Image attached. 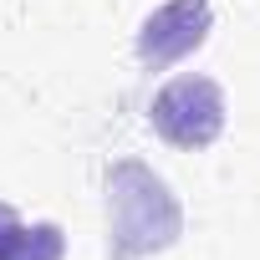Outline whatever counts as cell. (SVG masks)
Returning a JSON list of instances; mask_svg holds the SVG:
<instances>
[{"instance_id":"cell-3","label":"cell","mask_w":260,"mask_h":260,"mask_svg":"<svg viewBox=\"0 0 260 260\" xmlns=\"http://www.w3.org/2000/svg\"><path fill=\"white\" fill-rule=\"evenodd\" d=\"M204 36H209V6H204V0H169L164 11H153L143 21L138 56L148 67H169V61L189 56Z\"/></svg>"},{"instance_id":"cell-2","label":"cell","mask_w":260,"mask_h":260,"mask_svg":"<svg viewBox=\"0 0 260 260\" xmlns=\"http://www.w3.org/2000/svg\"><path fill=\"white\" fill-rule=\"evenodd\" d=\"M153 127L174 148H209L224 127V97L209 77H179L153 97Z\"/></svg>"},{"instance_id":"cell-1","label":"cell","mask_w":260,"mask_h":260,"mask_svg":"<svg viewBox=\"0 0 260 260\" xmlns=\"http://www.w3.org/2000/svg\"><path fill=\"white\" fill-rule=\"evenodd\" d=\"M179 235V204L143 164H117L107 179V245L117 260L164 250Z\"/></svg>"},{"instance_id":"cell-4","label":"cell","mask_w":260,"mask_h":260,"mask_svg":"<svg viewBox=\"0 0 260 260\" xmlns=\"http://www.w3.org/2000/svg\"><path fill=\"white\" fill-rule=\"evenodd\" d=\"M61 250L56 224H21L11 204H0V260H61Z\"/></svg>"}]
</instances>
